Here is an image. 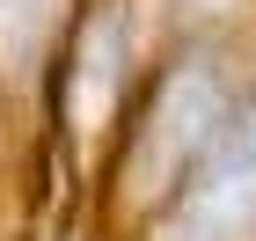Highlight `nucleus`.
<instances>
[{"label":"nucleus","instance_id":"obj_1","mask_svg":"<svg viewBox=\"0 0 256 241\" xmlns=\"http://www.w3.org/2000/svg\"><path fill=\"white\" fill-rule=\"evenodd\" d=\"M249 227H256V117H242L198 161L168 241H242Z\"/></svg>","mask_w":256,"mask_h":241},{"label":"nucleus","instance_id":"obj_2","mask_svg":"<svg viewBox=\"0 0 256 241\" xmlns=\"http://www.w3.org/2000/svg\"><path fill=\"white\" fill-rule=\"evenodd\" d=\"M212 139H220V80H205L198 66H183V73L168 80V95H161L154 139L139 146V168L168 176V168H183V161L212 154Z\"/></svg>","mask_w":256,"mask_h":241},{"label":"nucleus","instance_id":"obj_3","mask_svg":"<svg viewBox=\"0 0 256 241\" xmlns=\"http://www.w3.org/2000/svg\"><path fill=\"white\" fill-rule=\"evenodd\" d=\"M44 7H52V0H0V29H8V37H30L44 22Z\"/></svg>","mask_w":256,"mask_h":241}]
</instances>
